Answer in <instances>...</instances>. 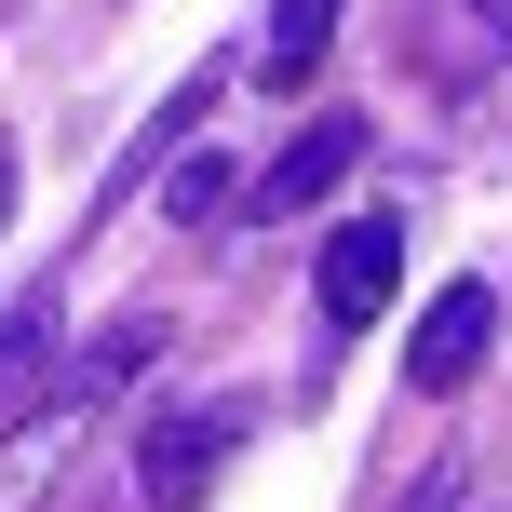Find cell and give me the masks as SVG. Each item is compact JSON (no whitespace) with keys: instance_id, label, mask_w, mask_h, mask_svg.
Segmentation results:
<instances>
[{"instance_id":"7","label":"cell","mask_w":512,"mask_h":512,"mask_svg":"<svg viewBox=\"0 0 512 512\" xmlns=\"http://www.w3.org/2000/svg\"><path fill=\"white\" fill-rule=\"evenodd\" d=\"M41 351H54V310H14V324H0V418L41 391Z\"/></svg>"},{"instance_id":"2","label":"cell","mask_w":512,"mask_h":512,"mask_svg":"<svg viewBox=\"0 0 512 512\" xmlns=\"http://www.w3.org/2000/svg\"><path fill=\"white\" fill-rule=\"evenodd\" d=\"M230 445H243V405H176L149 445H135V486H149V512H189L230 472Z\"/></svg>"},{"instance_id":"3","label":"cell","mask_w":512,"mask_h":512,"mask_svg":"<svg viewBox=\"0 0 512 512\" xmlns=\"http://www.w3.org/2000/svg\"><path fill=\"white\" fill-rule=\"evenodd\" d=\"M486 351H499V283H445L405 337V391H459Z\"/></svg>"},{"instance_id":"10","label":"cell","mask_w":512,"mask_h":512,"mask_svg":"<svg viewBox=\"0 0 512 512\" xmlns=\"http://www.w3.org/2000/svg\"><path fill=\"white\" fill-rule=\"evenodd\" d=\"M445 499H459V486H445V472H432V486H418V499H405V512H445Z\"/></svg>"},{"instance_id":"1","label":"cell","mask_w":512,"mask_h":512,"mask_svg":"<svg viewBox=\"0 0 512 512\" xmlns=\"http://www.w3.org/2000/svg\"><path fill=\"white\" fill-rule=\"evenodd\" d=\"M149 351H162V324H122V337H95V351L68 364V391H54V405H41V391H27V405L0 418V432H14V445H0V499H27V486H41V472H54V459H68V445H81V418H95L108 391H122L135 364H149Z\"/></svg>"},{"instance_id":"11","label":"cell","mask_w":512,"mask_h":512,"mask_svg":"<svg viewBox=\"0 0 512 512\" xmlns=\"http://www.w3.org/2000/svg\"><path fill=\"white\" fill-rule=\"evenodd\" d=\"M499 512H512V499H499Z\"/></svg>"},{"instance_id":"9","label":"cell","mask_w":512,"mask_h":512,"mask_svg":"<svg viewBox=\"0 0 512 512\" xmlns=\"http://www.w3.org/2000/svg\"><path fill=\"white\" fill-rule=\"evenodd\" d=\"M472 14H486V41H512V0H472Z\"/></svg>"},{"instance_id":"5","label":"cell","mask_w":512,"mask_h":512,"mask_svg":"<svg viewBox=\"0 0 512 512\" xmlns=\"http://www.w3.org/2000/svg\"><path fill=\"white\" fill-rule=\"evenodd\" d=\"M351 162H364V122H310V135H297V149H283V162H270V176H256V189H243V203H256V216H310V203H324V189H337V176H351Z\"/></svg>"},{"instance_id":"6","label":"cell","mask_w":512,"mask_h":512,"mask_svg":"<svg viewBox=\"0 0 512 512\" xmlns=\"http://www.w3.org/2000/svg\"><path fill=\"white\" fill-rule=\"evenodd\" d=\"M337 14H351V0H270V27H256V81H310L324 68V41H337Z\"/></svg>"},{"instance_id":"8","label":"cell","mask_w":512,"mask_h":512,"mask_svg":"<svg viewBox=\"0 0 512 512\" xmlns=\"http://www.w3.org/2000/svg\"><path fill=\"white\" fill-rule=\"evenodd\" d=\"M162 203H176L189 230H203V216H230V203H243V189H230V162L203 149V162H176V176H162Z\"/></svg>"},{"instance_id":"4","label":"cell","mask_w":512,"mask_h":512,"mask_svg":"<svg viewBox=\"0 0 512 512\" xmlns=\"http://www.w3.org/2000/svg\"><path fill=\"white\" fill-rule=\"evenodd\" d=\"M391 283H405V230H391V216H351V230L324 243V270H310V297H324V324L351 337V324L391 310Z\"/></svg>"}]
</instances>
